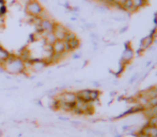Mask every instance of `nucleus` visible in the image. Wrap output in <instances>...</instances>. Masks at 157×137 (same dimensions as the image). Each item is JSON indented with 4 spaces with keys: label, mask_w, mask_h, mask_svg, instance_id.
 Listing matches in <instances>:
<instances>
[{
    "label": "nucleus",
    "mask_w": 157,
    "mask_h": 137,
    "mask_svg": "<svg viewBox=\"0 0 157 137\" xmlns=\"http://www.w3.org/2000/svg\"><path fill=\"white\" fill-rule=\"evenodd\" d=\"M2 71L10 74H26V65L25 62L16 54H10L6 62L0 65Z\"/></svg>",
    "instance_id": "obj_1"
},
{
    "label": "nucleus",
    "mask_w": 157,
    "mask_h": 137,
    "mask_svg": "<svg viewBox=\"0 0 157 137\" xmlns=\"http://www.w3.org/2000/svg\"><path fill=\"white\" fill-rule=\"evenodd\" d=\"M44 9L37 0H31L26 4V12L30 17H40Z\"/></svg>",
    "instance_id": "obj_2"
},
{
    "label": "nucleus",
    "mask_w": 157,
    "mask_h": 137,
    "mask_svg": "<svg viewBox=\"0 0 157 137\" xmlns=\"http://www.w3.org/2000/svg\"><path fill=\"white\" fill-rule=\"evenodd\" d=\"M55 97L58 99L59 102H62L70 105H73L77 100L76 92H61Z\"/></svg>",
    "instance_id": "obj_3"
},
{
    "label": "nucleus",
    "mask_w": 157,
    "mask_h": 137,
    "mask_svg": "<svg viewBox=\"0 0 157 137\" xmlns=\"http://www.w3.org/2000/svg\"><path fill=\"white\" fill-rule=\"evenodd\" d=\"M56 25V21L52 18L41 19L39 26H37V32L40 33H49L54 31V27Z\"/></svg>",
    "instance_id": "obj_4"
},
{
    "label": "nucleus",
    "mask_w": 157,
    "mask_h": 137,
    "mask_svg": "<svg viewBox=\"0 0 157 137\" xmlns=\"http://www.w3.org/2000/svg\"><path fill=\"white\" fill-rule=\"evenodd\" d=\"M68 31L70 30H68L66 27H64L63 25H61V23H56L52 33L55 34V36H56L57 39H59V41H64V38H65Z\"/></svg>",
    "instance_id": "obj_5"
},
{
    "label": "nucleus",
    "mask_w": 157,
    "mask_h": 137,
    "mask_svg": "<svg viewBox=\"0 0 157 137\" xmlns=\"http://www.w3.org/2000/svg\"><path fill=\"white\" fill-rule=\"evenodd\" d=\"M52 49L55 54H67V52H66V44L64 41L57 39L52 45Z\"/></svg>",
    "instance_id": "obj_6"
},
{
    "label": "nucleus",
    "mask_w": 157,
    "mask_h": 137,
    "mask_svg": "<svg viewBox=\"0 0 157 137\" xmlns=\"http://www.w3.org/2000/svg\"><path fill=\"white\" fill-rule=\"evenodd\" d=\"M64 41L67 44L70 51H74V50L78 49L79 46H80V41H79V38L77 36L73 37V38L70 39V41Z\"/></svg>",
    "instance_id": "obj_7"
},
{
    "label": "nucleus",
    "mask_w": 157,
    "mask_h": 137,
    "mask_svg": "<svg viewBox=\"0 0 157 137\" xmlns=\"http://www.w3.org/2000/svg\"><path fill=\"white\" fill-rule=\"evenodd\" d=\"M76 95H77V99H80V100L86 101V102H91L90 101V89L79 90L78 92H76Z\"/></svg>",
    "instance_id": "obj_8"
},
{
    "label": "nucleus",
    "mask_w": 157,
    "mask_h": 137,
    "mask_svg": "<svg viewBox=\"0 0 157 137\" xmlns=\"http://www.w3.org/2000/svg\"><path fill=\"white\" fill-rule=\"evenodd\" d=\"M121 10L125 11V12H129V13H132V12H136V8L132 4V0H126L124 3L121 5Z\"/></svg>",
    "instance_id": "obj_9"
},
{
    "label": "nucleus",
    "mask_w": 157,
    "mask_h": 137,
    "mask_svg": "<svg viewBox=\"0 0 157 137\" xmlns=\"http://www.w3.org/2000/svg\"><path fill=\"white\" fill-rule=\"evenodd\" d=\"M132 57H134V51H132L130 48H126L124 53H123V56H122V59L125 62V63H128V62H130L132 59Z\"/></svg>",
    "instance_id": "obj_10"
},
{
    "label": "nucleus",
    "mask_w": 157,
    "mask_h": 137,
    "mask_svg": "<svg viewBox=\"0 0 157 137\" xmlns=\"http://www.w3.org/2000/svg\"><path fill=\"white\" fill-rule=\"evenodd\" d=\"M10 52L8 51L6 49H4L2 46H0V65L4 63V62L8 59V57L10 56Z\"/></svg>",
    "instance_id": "obj_11"
},
{
    "label": "nucleus",
    "mask_w": 157,
    "mask_h": 137,
    "mask_svg": "<svg viewBox=\"0 0 157 137\" xmlns=\"http://www.w3.org/2000/svg\"><path fill=\"white\" fill-rule=\"evenodd\" d=\"M152 41H153V36H152V35L147 36L142 41H141V48H142V49H147V48H149L150 46H151Z\"/></svg>",
    "instance_id": "obj_12"
},
{
    "label": "nucleus",
    "mask_w": 157,
    "mask_h": 137,
    "mask_svg": "<svg viewBox=\"0 0 157 137\" xmlns=\"http://www.w3.org/2000/svg\"><path fill=\"white\" fill-rule=\"evenodd\" d=\"M132 4H134V6L136 8V10L138 11L139 9L143 8L144 5H147V2H149V0H132Z\"/></svg>",
    "instance_id": "obj_13"
},
{
    "label": "nucleus",
    "mask_w": 157,
    "mask_h": 137,
    "mask_svg": "<svg viewBox=\"0 0 157 137\" xmlns=\"http://www.w3.org/2000/svg\"><path fill=\"white\" fill-rule=\"evenodd\" d=\"M101 95V92L96 89H90V101L94 102V101L98 100V97Z\"/></svg>",
    "instance_id": "obj_14"
},
{
    "label": "nucleus",
    "mask_w": 157,
    "mask_h": 137,
    "mask_svg": "<svg viewBox=\"0 0 157 137\" xmlns=\"http://www.w3.org/2000/svg\"><path fill=\"white\" fill-rule=\"evenodd\" d=\"M155 106H157V96L149 99V102H147V107H149V109L155 107Z\"/></svg>",
    "instance_id": "obj_15"
},
{
    "label": "nucleus",
    "mask_w": 157,
    "mask_h": 137,
    "mask_svg": "<svg viewBox=\"0 0 157 137\" xmlns=\"http://www.w3.org/2000/svg\"><path fill=\"white\" fill-rule=\"evenodd\" d=\"M125 1L126 0H112V2H113V8H118L121 10V5H122Z\"/></svg>",
    "instance_id": "obj_16"
},
{
    "label": "nucleus",
    "mask_w": 157,
    "mask_h": 137,
    "mask_svg": "<svg viewBox=\"0 0 157 137\" xmlns=\"http://www.w3.org/2000/svg\"><path fill=\"white\" fill-rule=\"evenodd\" d=\"M150 125L157 128V114L151 117V119H150Z\"/></svg>",
    "instance_id": "obj_17"
},
{
    "label": "nucleus",
    "mask_w": 157,
    "mask_h": 137,
    "mask_svg": "<svg viewBox=\"0 0 157 137\" xmlns=\"http://www.w3.org/2000/svg\"><path fill=\"white\" fill-rule=\"evenodd\" d=\"M6 14V4H3V5H0V18H3Z\"/></svg>",
    "instance_id": "obj_18"
},
{
    "label": "nucleus",
    "mask_w": 157,
    "mask_h": 137,
    "mask_svg": "<svg viewBox=\"0 0 157 137\" xmlns=\"http://www.w3.org/2000/svg\"><path fill=\"white\" fill-rule=\"evenodd\" d=\"M6 3V0H0V5H3Z\"/></svg>",
    "instance_id": "obj_19"
},
{
    "label": "nucleus",
    "mask_w": 157,
    "mask_h": 137,
    "mask_svg": "<svg viewBox=\"0 0 157 137\" xmlns=\"http://www.w3.org/2000/svg\"><path fill=\"white\" fill-rule=\"evenodd\" d=\"M21 1H23V2H24V3H25V4H27L28 2H29V1H31V0H21Z\"/></svg>",
    "instance_id": "obj_20"
},
{
    "label": "nucleus",
    "mask_w": 157,
    "mask_h": 137,
    "mask_svg": "<svg viewBox=\"0 0 157 137\" xmlns=\"http://www.w3.org/2000/svg\"><path fill=\"white\" fill-rule=\"evenodd\" d=\"M0 137H2V131H0Z\"/></svg>",
    "instance_id": "obj_21"
}]
</instances>
